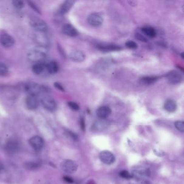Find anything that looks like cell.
Here are the masks:
<instances>
[{
    "label": "cell",
    "instance_id": "obj_32",
    "mask_svg": "<svg viewBox=\"0 0 184 184\" xmlns=\"http://www.w3.org/2000/svg\"><path fill=\"white\" fill-rule=\"evenodd\" d=\"M66 135L69 136V137H70L71 139H73V140H74V141H77V135H76V134H75L72 131L67 130V131H66Z\"/></svg>",
    "mask_w": 184,
    "mask_h": 184
},
{
    "label": "cell",
    "instance_id": "obj_20",
    "mask_svg": "<svg viewBox=\"0 0 184 184\" xmlns=\"http://www.w3.org/2000/svg\"><path fill=\"white\" fill-rule=\"evenodd\" d=\"M150 175L149 170H137L133 172V176L138 179H143Z\"/></svg>",
    "mask_w": 184,
    "mask_h": 184
},
{
    "label": "cell",
    "instance_id": "obj_12",
    "mask_svg": "<svg viewBox=\"0 0 184 184\" xmlns=\"http://www.w3.org/2000/svg\"><path fill=\"white\" fill-rule=\"evenodd\" d=\"M0 43L5 48H10L14 45V39L9 34H2L0 36Z\"/></svg>",
    "mask_w": 184,
    "mask_h": 184
},
{
    "label": "cell",
    "instance_id": "obj_35",
    "mask_svg": "<svg viewBox=\"0 0 184 184\" xmlns=\"http://www.w3.org/2000/svg\"><path fill=\"white\" fill-rule=\"evenodd\" d=\"M54 86H55V87L57 88L58 90H60L61 91H64V88L63 87V86L61 85L60 83H54Z\"/></svg>",
    "mask_w": 184,
    "mask_h": 184
},
{
    "label": "cell",
    "instance_id": "obj_31",
    "mask_svg": "<svg viewBox=\"0 0 184 184\" xmlns=\"http://www.w3.org/2000/svg\"><path fill=\"white\" fill-rule=\"evenodd\" d=\"M135 37H136V39H137L138 41H139L144 42V43H146L148 42V39L140 33H136Z\"/></svg>",
    "mask_w": 184,
    "mask_h": 184
},
{
    "label": "cell",
    "instance_id": "obj_18",
    "mask_svg": "<svg viewBox=\"0 0 184 184\" xmlns=\"http://www.w3.org/2000/svg\"><path fill=\"white\" fill-rule=\"evenodd\" d=\"M75 1L73 0H67L63 2L62 5H61V8H60V12L62 14H66L68 12L71 8H72L73 4L75 3Z\"/></svg>",
    "mask_w": 184,
    "mask_h": 184
},
{
    "label": "cell",
    "instance_id": "obj_33",
    "mask_svg": "<svg viewBox=\"0 0 184 184\" xmlns=\"http://www.w3.org/2000/svg\"><path fill=\"white\" fill-rule=\"evenodd\" d=\"M119 175L121 177L124 178H125V179H129L131 178V175H130L129 173L126 170L122 171L121 172Z\"/></svg>",
    "mask_w": 184,
    "mask_h": 184
},
{
    "label": "cell",
    "instance_id": "obj_6",
    "mask_svg": "<svg viewBox=\"0 0 184 184\" xmlns=\"http://www.w3.org/2000/svg\"><path fill=\"white\" fill-rule=\"evenodd\" d=\"M88 23L92 27H99L102 25L103 19L101 15L97 12H93L89 15L87 19Z\"/></svg>",
    "mask_w": 184,
    "mask_h": 184
},
{
    "label": "cell",
    "instance_id": "obj_14",
    "mask_svg": "<svg viewBox=\"0 0 184 184\" xmlns=\"http://www.w3.org/2000/svg\"><path fill=\"white\" fill-rule=\"evenodd\" d=\"M111 114V110L109 107L107 106L99 107L96 111L97 117L99 118L103 119L107 118Z\"/></svg>",
    "mask_w": 184,
    "mask_h": 184
},
{
    "label": "cell",
    "instance_id": "obj_37",
    "mask_svg": "<svg viewBox=\"0 0 184 184\" xmlns=\"http://www.w3.org/2000/svg\"><path fill=\"white\" fill-rule=\"evenodd\" d=\"M80 127H81V128H82V130L83 131H85V121H84V119L83 118H81V119H80Z\"/></svg>",
    "mask_w": 184,
    "mask_h": 184
},
{
    "label": "cell",
    "instance_id": "obj_36",
    "mask_svg": "<svg viewBox=\"0 0 184 184\" xmlns=\"http://www.w3.org/2000/svg\"><path fill=\"white\" fill-rule=\"evenodd\" d=\"M63 179L66 182H67L68 183H70V184H73V179L70 177H68V176H64L63 177Z\"/></svg>",
    "mask_w": 184,
    "mask_h": 184
},
{
    "label": "cell",
    "instance_id": "obj_7",
    "mask_svg": "<svg viewBox=\"0 0 184 184\" xmlns=\"http://www.w3.org/2000/svg\"><path fill=\"white\" fill-rule=\"evenodd\" d=\"M99 158L102 162L107 165H111L116 160L114 155L111 152L107 150L103 151L100 153Z\"/></svg>",
    "mask_w": 184,
    "mask_h": 184
},
{
    "label": "cell",
    "instance_id": "obj_27",
    "mask_svg": "<svg viewBox=\"0 0 184 184\" xmlns=\"http://www.w3.org/2000/svg\"><path fill=\"white\" fill-rule=\"evenodd\" d=\"M12 5L16 9H21L24 7V3L23 1L21 0H15L12 1Z\"/></svg>",
    "mask_w": 184,
    "mask_h": 184
},
{
    "label": "cell",
    "instance_id": "obj_39",
    "mask_svg": "<svg viewBox=\"0 0 184 184\" xmlns=\"http://www.w3.org/2000/svg\"><path fill=\"white\" fill-rule=\"evenodd\" d=\"M87 184H94V182H93V181H90V182H88V183H87Z\"/></svg>",
    "mask_w": 184,
    "mask_h": 184
},
{
    "label": "cell",
    "instance_id": "obj_8",
    "mask_svg": "<svg viewBox=\"0 0 184 184\" xmlns=\"http://www.w3.org/2000/svg\"><path fill=\"white\" fill-rule=\"evenodd\" d=\"M167 80L171 84H178L182 82V76L178 71L173 70L168 73L166 75Z\"/></svg>",
    "mask_w": 184,
    "mask_h": 184
},
{
    "label": "cell",
    "instance_id": "obj_13",
    "mask_svg": "<svg viewBox=\"0 0 184 184\" xmlns=\"http://www.w3.org/2000/svg\"><path fill=\"white\" fill-rule=\"evenodd\" d=\"M69 57L71 60L78 63L84 61L85 58L84 53L79 50H73L71 51Z\"/></svg>",
    "mask_w": 184,
    "mask_h": 184
},
{
    "label": "cell",
    "instance_id": "obj_15",
    "mask_svg": "<svg viewBox=\"0 0 184 184\" xmlns=\"http://www.w3.org/2000/svg\"><path fill=\"white\" fill-rule=\"evenodd\" d=\"M63 32L67 36L70 37H76L78 35L77 29L70 24H66L64 26L63 28Z\"/></svg>",
    "mask_w": 184,
    "mask_h": 184
},
{
    "label": "cell",
    "instance_id": "obj_17",
    "mask_svg": "<svg viewBox=\"0 0 184 184\" xmlns=\"http://www.w3.org/2000/svg\"><path fill=\"white\" fill-rule=\"evenodd\" d=\"M97 49L102 51H119L121 47L114 44H99L97 46Z\"/></svg>",
    "mask_w": 184,
    "mask_h": 184
},
{
    "label": "cell",
    "instance_id": "obj_21",
    "mask_svg": "<svg viewBox=\"0 0 184 184\" xmlns=\"http://www.w3.org/2000/svg\"><path fill=\"white\" fill-rule=\"evenodd\" d=\"M158 80L157 77L154 76H146L141 78L140 83L144 85H149L152 84Z\"/></svg>",
    "mask_w": 184,
    "mask_h": 184
},
{
    "label": "cell",
    "instance_id": "obj_38",
    "mask_svg": "<svg viewBox=\"0 0 184 184\" xmlns=\"http://www.w3.org/2000/svg\"><path fill=\"white\" fill-rule=\"evenodd\" d=\"M4 169V166L3 165L2 162L0 161V172L2 171Z\"/></svg>",
    "mask_w": 184,
    "mask_h": 184
},
{
    "label": "cell",
    "instance_id": "obj_11",
    "mask_svg": "<svg viewBox=\"0 0 184 184\" xmlns=\"http://www.w3.org/2000/svg\"><path fill=\"white\" fill-rule=\"evenodd\" d=\"M29 144L35 150H40L43 147V139L39 136H34L30 139Z\"/></svg>",
    "mask_w": 184,
    "mask_h": 184
},
{
    "label": "cell",
    "instance_id": "obj_28",
    "mask_svg": "<svg viewBox=\"0 0 184 184\" xmlns=\"http://www.w3.org/2000/svg\"><path fill=\"white\" fill-rule=\"evenodd\" d=\"M175 127L178 130H179L181 132H184V123L183 121H177L175 124Z\"/></svg>",
    "mask_w": 184,
    "mask_h": 184
},
{
    "label": "cell",
    "instance_id": "obj_29",
    "mask_svg": "<svg viewBox=\"0 0 184 184\" xmlns=\"http://www.w3.org/2000/svg\"><path fill=\"white\" fill-rule=\"evenodd\" d=\"M125 46L126 48L130 49H136L138 47V46L136 42L133 41H128L126 42Z\"/></svg>",
    "mask_w": 184,
    "mask_h": 184
},
{
    "label": "cell",
    "instance_id": "obj_40",
    "mask_svg": "<svg viewBox=\"0 0 184 184\" xmlns=\"http://www.w3.org/2000/svg\"><path fill=\"white\" fill-rule=\"evenodd\" d=\"M181 56H182L181 57H182V58H184V53H183L181 54Z\"/></svg>",
    "mask_w": 184,
    "mask_h": 184
},
{
    "label": "cell",
    "instance_id": "obj_25",
    "mask_svg": "<svg viewBox=\"0 0 184 184\" xmlns=\"http://www.w3.org/2000/svg\"><path fill=\"white\" fill-rule=\"evenodd\" d=\"M46 68V66L43 63H36L33 66L32 70L35 74L39 75L41 74L43 72Z\"/></svg>",
    "mask_w": 184,
    "mask_h": 184
},
{
    "label": "cell",
    "instance_id": "obj_41",
    "mask_svg": "<svg viewBox=\"0 0 184 184\" xmlns=\"http://www.w3.org/2000/svg\"></svg>",
    "mask_w": 184,
    "mask_h": 184
},
{
    "label": "cell",
    "instance_id": "obj_26",
    "mask_svg": "<svg viewBox=\"0 0 184 184\" xmlns=\"http://www.w3.org/2000/svg\"><path fill=\"white\" fill-rule=\"evenodd\" d=\"M8 73V69L7 66L3 63H0V76H4Z\"/></svg>",
    "mask_w": 184,
    "mask_h": 184
},
{
    "label": "cell",
    "instance_id": "obj_10",
    "mask_svg": "<svg viewBox=\"0 0 184 184\" xmlns=\"http://www.w3.org/2000/svg\"><path fill=\"white\" fill-rule=\"evenodd\" d=\"M39 104V98L36 95L29 94L26 99V106L30 110H35L38 108Z\"/></svg>",
    "mask_w": 184,
    "mask_h": 184
},
{
    "label": "cell",
    "instance_id": "obj_19",
    "mask_svg": "<svg viewBox=\"0 0 184 184\" xmlns=\"http://www.w3.org/2000/svg\"><path fill=\"white\" fill-rule=\"evenodd\" d=\"M164 107L166 111L172 113L176 111L177 109V104L172 100H168L165 102Z\"/></svg>",
    "mask_w": 184,
    "mask_h": 184
},
{
    "label": "cell",
    "instance_id": "obj_9",
    "mask_svg": "<svg viewBox=\"0 0 184 184\" xmlns=\"http://www.w3.org/2000/svg\"><path fill=\"white\" fill-rule=\"evenodd\" d=\"M109 125L110 123L107 121L101 119L97 121H94L91 126V129L92 131L102 132L108 128Z\"/></svg>",
    "mask_w": 184,
    "mask_h": 184
},
{
    "label": "cell",
    "instance_id": "obj_22",
    "mask_svg": "<svg viewBox=\"0 0 184 184\" xmlns=\"http://www.w3.org/2000/svg\"><path fill=\"white\" fill-rule=\"evenodd\" d=\"M42 166V162H26L24 165L25 167L28 170L34 171L39 169Z\"/></svg>",
    "mask_w": 184,
    "mask_h": 184
},
{
    "label": "cell",
    "instance_id": "obj_1",
    "mask_svg": "<svg viewBox=\"0 0 184 184\" xmlns=\"http://www.w3.org/2000/svg\"><path fill=\"white\" fill-rule=\"evenodd\" d=\"M46 53L41 48L31 50L27 55V58L32 63H41L46 58Z\"/></svg>",
    "mask_w": 184,
    "mask_h": 184
},
{
    "label": "cell",
    "instance_id": "obj_3",
    "mask_svg": "<svg viewBox=\"0 0 184 184\" xmlns=\"http://www.w3.org/2000/svg\"><path fill=\"white\" fill-rule=\"evenodd\" d=\"M30 25L33 29H35L37 32H46L48 29V25L43 20L34 17L32 18L30 21Z\"/></svg>",
    "mask_w": 184,
    "mask_h": 184
},
{
    "label": "cell",
    "instance_id": "obj_5",
    "mask_svg": "<svg viewBox=\"0 0 184 184\" xmlns=\"http://www.w3.org/2000/svg\"><path fill=\"white\" fill-rule=\"evenodd\" d=\"M42 104L44 107L49 111H53L57 108V104L55 99L49 96H45L41 99Z\"/></svg>",
    "mask_w": 184,
    "mask_h": 184
},
{
    "label": "cell",
    "instance_id": "obj_4",
    "mask_svg": "<svg viewBox=\"0 0 184 184\" xmlns=\"http://www.w3.org/2000/svg\"><path fill=\"white\" fill-rule=\"evenodd\" d=\"M61 167L64 172L71 174L77 171L78 165L73 160H66L61 163Z\"/></svg>",
    "mask_w": 184,
    "mask_h": 184
},
{
    "label": "cell",
    "instance_id": "obj_24",
    "mask_svg": "<svg viewBox=\"0 0 184 184\" xmlns=\"http://www.w3.org/2000/svg\"><path fill=\"white\" fill-rule=\"evenodd\" d=\"M47 70L50 74H55L58 72L59 67L57 63L56 62H50L46 66Z\"/></svg>",
    "mask_w": 184,
    "mask_h": 184
},
{
    "label": "cell",
    "instance_id": "obj_16",
    "mask_svg": "<svg viewBox=\"0 0 184 184\" xmlns=\"http://www.w3.org/2000/svg\"><path fill=\"white\" fill-rule=\"evenodd\" d=\"M5 149L8 152L14 154L17 152L19 150V144L17 141L14 140L9 141L6 145Z\"/></svg>",
    "mask_w": 184,
    "mask_h": 184
},
{
    "label": "cell",
    "instance_id": "obj_23",
    "mask_svg": "<svg viewBox=\"0 0 184 184\" xmlns=\"http://www.w3.org/2000/svg\"><path fill=\"white\" fill-rule=\"evenodd\" d=\"M141 32L145 34L146 36L150 37V38H154L155 37L157 32L155 29L153 27H144L141 28Z\"/></svg>",
    "mask_w": 184,
    "mask_h": 184
},
{
    "label": "cell",
    "instance_id": "obj_30",
    "mask_svg": "<svg viewBox=\"0 0 184 184\" xmlns=\"http://www.w3.org/2000/svg\"><path fill=\"white\" fill-rule=\"evenodd\" d=\"M68 105L70 109L74 111H78L80 109L79 105L75 102H69L68 103Z\"/></svg>",
    "mask_w": 184,
    "mask_h": 184
},
{
    "label": "cell",
    "instance_id": "obj_2",
    "mask_svg": "<svg viewBox=\"0 0 184 184\" xmlns=\"http://www.w3.org/2000/svg\"><path fill=\"white\" fill-rule=\"evenodd\" d=\"M25 90L29 93V94L36 95L39 94L41 92H47L48 88L45 87L41 86L35 83L30 82L27 83L25 85Z\"/></svg>",
    "mask_w": 184,
    "mask_h": 184
},
{
    "label": "cell",
    "instance_id": "obj_34",
    "mask_svg": "<svg viewBox=\"0 0 184 184\" xmlns=\"http://www.w3.org/2000/svg\"><path fill=\"white\" fill-rule=\"evenodd\" d=\"M28 3H29V5H30V7H31L36 12H38L39 14H41L40 10H39V8L37 7L36 5L34 4V3L32 2V1H29V2H28Z\"/></svg>",
    "mask_w": 184,
    "mask_h": 184
}]
</instances>
